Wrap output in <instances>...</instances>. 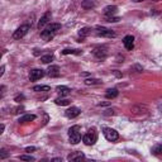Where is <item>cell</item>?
Segmentation results:
<instances>
[{"mask_svg": "<svg viewBox=\"0 0 162 162\" xmlns=\"http://www.w3.org/2000/svg\"><path fill=\"white\" fill-rule=\"evenodd\" d=\"M50 90H51V88L48 85H37L33 88V91H36V93H46Z\"/></svg>", "mask_w": 162, "mask_h": 162, "instance_id": "obj_18", "label": "cell"}, {"mask_svg": "<svg viewBox=\"0 0 162 162\" xmlns=\"http://www.w3.org/2000/svg\"><path fill=\"white\" fill-rule=\"evenodd\" d=\"M151 152H152L153 155H156V156L161 155V153H162V145H156V146L151 150Z\"/></svg>", "mask_w": 162, "mask_h": 162, "instance_id": "obj_26", "label": "cell"}, {"mask_svg": "<svg viewBox=\"0 0 162 162\" xmlns=\"http://www.w3.org/2000/svg\"><path fill=\"white\" fill-rule=\"evenodd\" d=\"M118 95H119L118 89H108L107 93H105V98L107 99H115Z\"/></svg>", "mask_w": 162, "mask_h": 162, "instance_id": "obj_17", "label": "cell"}, {"mask_svg": "<svg viewBox=\"0 0 162 162\" xmlns=\"http://www.w3.org/2000/svg\"><path fill=\"white\" fill-rule=\"evenodd\" d=\"M95 33L99 37H108V38H114L117 36L115 32H113L112 29H108L105 27H96L95 28Z\"/></svg>", "mask_w": 162, "mask_h": 162, "instance_id": "obj_4", "label": "cell"}, {"mask_svg": "<svg viewBox=\"0 0 162 162\" xmlns=\"http://www.w3.org/2000/svg\"><path fill=\"white\" fill-rule=\"evenodd\" d=\"M99 105H100V107H101V105H109V101H107V103H100Z\"/></svg>", "mask_w": 162, "mask_h": 162, "instance_id": "obj_37", "label": "cell"}, {"mask_svg": "<svg viewBox=\"0 0 162 162\" xmlns=\"http://www.w3.org/2000/svg\"><path fill=\"white\" fill-rule=\"evenodd\" d=\"M8 156H9V152H8L5 148H2V150H0V160H5Z\"/></svg>", "mask_w": 162, "mask_h": 162, "instance_id": "obj_28", "label": "cell"}, {"mask_svg": "<svg viewBox=\"0 0 162 162\" xmlns=\"http://www.w3.org/2000/svg\"><path fill=\"white\" fill-rule=\"evenodd\" d=\"M51 18H52V13H51V12H46V13L43 14V17L38 20V24H37L38 29H42V28L50 22V20H51Z\"/></svg>", "mask_w": 162, "mask_h": 162, "instance_id": "obj_7", "label": "cell"}, {"mask_svg": "<svg viewBox=\"0 0 162 162\" xmlns=\"http://www.w3.org/2000/svg\"><path fill=\"white\" fill-rule=\"evenodd\" d=\"M90 33H91V28H88V27H85V28H81V29L79 31V36H80L81 38H85V37H88Z\"/></svg>", "mask_w": 162, "mask_h": 162, "instance_id": "obj_22", "label": "cell"}, {"mask_svg": "<svg viewBox=\"0 0 162 162\" xmlns=\"http://www.w3.org/2000/svg\"><path fill=\"white\" fill-rule=\"evenodd\" d=\"M133 3H141V2H145V0H132Z\"/></svg>", "mask_w": 162, "mask_h": 162, "instance_id": "obj_38", "label": "cell"}, {"mask_svg": "<svg viewBox=\"0 0 162 162\" xmlns=\"http://www.w3.org/2000/svg\"><path fill=\"white\" fill-rule=\"evenodd\" d=\"M4 70H5V66H2V69H0V76L4 75Z\"/></svg>", "mask_w": 162, "mask_h": 162, "instance_id": "obj_34", "label": "cell"}, {"mask_svg": "<svg viewBox=\"0 0 162 162\" xmlns=\"http://www.w3.org/2000/svg\"><path fill=\"white\" fill-rule=\"evenodd\" d=\"M19 158L22 160V161H34V160H36V158H34L33 156H27V155H23V156H20Z\"/></svg>", "mask_w": 162, "mask_h": 162, "instance_id": "obj_29", "label": "cell"}, {"mask_svg": "<svg viewBox=\"0 0 162 162\" xmlns=\"http://www.w3.org/2000/svg\"><path fill=\"white\" fill-rule=\"evenodd\" d=\"M24 99V96L23 95H18L17 98H15V101H18V103H20V100H23Z\"/></svg>", "mask_w": 162, "mask_h": 162, "instance_id": "obj_30", "label": "cell"}, {"mask_svg": "<svg viewBox=\"0 0 162 162\" xmlns=\"http://www.w3.org/2000/svg\"><path fill=\"white\" fill-rule=\"evenodd\" d=\"M4 129H5V126H4V124H2V127H0V133H3V132H4Z\"/></svg>", "mask_w": 162, "mask_h": 162, "instance_id": "obj_36", "label": "cell"}, {"mask_svg": "<svg viewBox=\"0 0 162 162\" xmlns=\"http://www.w3.org/2000/svg\"><path fill=\"white\" fill-rule=\"evenodd\" d=\"M95 7V3L93 2V0H84L83 3H81V8L83 9H91V8H94Z\"/></svg>", "mask_w": 162, "mask_h": 162, "instance_id": "obj_19", "label": "cell"}, {"mask_svg": "<svg viewBox=\"0 0 162 162\" xmlns=\"http://www.w3.org/2000/svg\"><path fill=\"white\" fill-rule=\"evenodd\" d=\"M80 113H81V110L79 109V108H76V107H71L70 109H67L66 110V117L67 118H70V119H74V118H76V117H79L80 115Z\"/></svg>", "mask_w": 162, "mask_h": 162, "instance_id": "obj_10", "label": "cell"}, {"mask_svg": "<svg viewBox=\"0 0 162 162\" xmlns=\"http://www.w3.org/2000/svg\"><path fill=\"white\" fill-rule=\"evenodd\" d=\"M110 114H112V115H113V114H114V110H113V109H112V110H110V109H109V110H107V112H105V113H104V115H110Z\"/></svg>", "mask_w": 162, "mask_h": 162, "instance_id": "obj_32", "label": "cell"}, {"mask_svg": "<svg viewBox=\"0 0 162 162\" xmlns=\"http://www.w3.org/2000/svg\"><path fill=\"white\" fill-rule=\"evenodd\" d=\"M45 75H46V72L42 69H33L29 72V80L31 81H37L39 79H42Z\"/></svg>", "mask_w": 162, "mask_h": 162, "instance_id": "obj_6", "label": "cell"}, {"mask_svg": "<svg viewBox=\"0 0 162 162\" xmlns=\"http://www.w3.org/2000/svg\"><path fill=\"white\" fill-rule=\"evenodd\" d=\"M31 29V26L29 24H23V26H20L14 33H13V39H20V38H23Z\"/></svg>", "mask_w": 162, "mask_h": 162, "instance_id": "obj_3", "label": "cell"}, {"mask_svg": "<svg viewBox=\"0 0 162 162\" xmlns=\"http://www.w3.org/2000/svg\"><path fill=\"white\" fill-rule=\"evenodd\" d=\"M80 50H74V48H67V50H64L62 51V55H81Z\"/></svg>", "mask_w": 162, "mask_h": 162, "instance_id": "obj_24", "label": "cell"}, {"mask_svg": "<svg viewBox=\"0 0 162 162\" xmlns=\"http://www.w3.org/2000/svg\"><path fill=\"white\" fill-rule=\"evenodd\" d=\"M85 158V155L83 152H74V153H70L67 156V161H81V160H84Z\"/></svg>", "mask_w": 162, "mask_h": 162, "instance_id": "obj_11", "label": "cell"}, {"mask_svg": "<svg viewBox=\"0 0 162 162\" xmlns=\"http://www.w3.org/2000/svg\"><path fill=\"white\" fill-rule=\"evenodd\" d=\"M56 90H57V93H58L61 96H67V95L71 94V89L67 88V86H62V85H61V86H57Z\"/></svg>", "mask_w": 162, "mask_h": 162, "instance_id": "obj_15", "label": "cell"}, {"mask_svg": "<svg viewBox=\"0 0 162 162\" xmlns=\"http://www.w3.org/2000/svg\"><path fill=\"white\" fill-rule=\"evenodd\" d=\"M40 61H42V64H50L53 61V55L52 53H48V55H45L40 57Z\"/></svg>", "mask_w": 162, "mask_h": 162, "instance_id": "obj_23", "label": "cell"}, {"mask_svg": "<svg viewBox=\"0 0 162 162\" xmlns=\"http://www.w3.org/2000/svg\"><path fill=\"white\" fill-rule=\"evenodd\" d=\"M123 45L128 51H132L134 48V37L133 36H126L123 38Z\"/></svg>", "mask_w": 162, "mask_h": 162, "instance_id": "obj_9", "label": "cell"}, {"mask_svg": "<svg viewBox=\"0 0 162 162\" xmlns=\"http://www.w3.org/2000/svg\"><path fill=\"white\" fill-rule=\"evenodd\" d=\"M103 133H104V137L109 141V142H115L119 139V133L113 129V128H104L103 129Z\"/></svg>", "mask_w": 162, "mask_h": 162, "instance_id": "obj_5", "label": "cell"}, {"mask_svg": "<svg viewBox=\"0 0 162 162\" xmlns=\"http://www.w3.org/2000/svg\"><path fill=\"white\" fill-rule=\"evenodd\" d=\"M114 74H115L118 77H122V74H119V72H117V71H114Z\"/></svg>", "mask_w": 162, "mask_h": 162, "instance_id": "obj_39", "label": "cell"}, {"mask_svg": "<svg viewBox=\"0 0 162 162\" xmlns=\"http://www.w3.org/2000/svg\"><path fill=\"white\" fill-rule=\"evenodd\" d=\"M105 20H107V22H109V23H117V22H119V20H120V18L113 15V17H107Z\"/></svg>", "mask_w": 162, "mask_h": 162, "instance_id": "obj_27", "label": "cell"}, {"mask_svg": "<svg viewBox=\"0 0 162 162\" xmlns=\"http://www.w3.org/2000/svg\"><path fill=\"white\" fill-rule=\"evenodd\" d=\"M55 103L57 104V105H61V107H66V105H69L70 104V100L69 99H56L55 100Z\"/></svg>", "mask_w": 162, "mask_h": 162, "instance_id": "obj_25", "label": "cell"}, {"mask_svg": "<svg viewBox=\"0 0 162 162\" xmlns=\"http://www.w3.org/2000/svg\"><path fill=\"white\" fill-rule=\"evenodd\" d=\"M96 141H98V132L95 128H91L88 131V133L84 134L83 137V142L86 145V146H93L96 143Z\"/></svg>", "mask_w": 162, "mask_h": 162, "instance_id": "obj_1", "label": "cell"}, {"mask_svg": "<svg viewBox=\"0 0 162 162\" xmlns=\"http://www.w3.org/2000/svg\"><path fill=\"white\" fill-rule=\"evenodd\" d=\"M93 55H94L98 60H104V58H107L108 52H107V48H105V47H96V48H94Z\"/></svg>", "mask_w": 162, "mask_h": 162, "instance_id": "obj_8", "label": "cell"}, {"mask_svg": "<svg viewBox=\"0 0 162 162\" xmlns=\"http://www.w3.org/2000/svg\"><path fill=\"white\" fill-rule=\"evenodd\" d=\"M51 161H52V162H61V161H62V158H58V157H57V158H52Z\"/></svg>", "mask_w": 162, "mask_h": 162, "instance_id": "obj_35", "label": "cell"}, {"mask_svg": "<svg viewBox=\"0 0 162 162\" xmlns=\"http://www.w3.org/2000/svg\"><path fill=\"white\" fill-rule=\"evenodd\" d=\"M69 139L71 145H77L81 141V133H80V127L74 126L69 129Z\"/></svg>", "mask_w": 162, "mask_h": 162, "instance_id": "obj_2", "label": "cell"}, {"mask_svg": "<svg viewBox=\"0 0 162 162\" xmlns=\"http://www.w3.org/2000/svg\"><path fill=\"white\" fill-rule=\"evenodd\" d=\"M47 75L51 76V77H58L60 76V67L53 65V66H50L48 70H47Z\"/></svg>", "mask_w": 162, "mask_h": 162, "instance_id": "obj_13", "label": "cell"}, {"mask_svg": "<svg viewBox=\"0 0 162 162\" xmlns=\"http://www.w3.org/2000/svg\"><path fill=\"white\" fill-rule=\"evenodd\" d=\"M134 69L137 70V72H142V71H143V69H142L139 65H134Z\"/></svg>", "mask_w": 162, "mask_h": 162, "instance_id": "obj_31", "label": "cell"}, {"mask_svg": "<svg viewBox=\"0 0 162 162\" xmlns=\"http://www.w3.org/2000/svg\"><path fill=\"white\" fill-rule=\"evenodd\" d=\"M33 151H36V147H27L26 148V152H33Z\"/></svg>", "mask_w": 162, "mask_h": 162, "instance_id": "obj_33", "label": "cell"}, {"mask_svg": "<svg viewBox=\"0 0 162 162\" xmlns=\"http://www.w3.org/2000/svg\"><path fill=\"white\" fill-rule=\"evenodd\" d=\"M40 37H42L45 40H51V39H53L55 34H53V33H50V32H47L46 29H43L42 32H40Z\"/></svg>", "mask_w": 162, "mask_h": 162, "instance_id": "obj_21", "label": "cell"}, {"mask_svg": "<svg viewBox=\"0 0 162 162\" xmlns=\"http://www.w3.org/2000/svg\"><path fill=\"white\" fill-rule=\"evenodd\" d=\"M85 85H88V86H91V85H100L101 84V80H99V79H86L85 81Z\"/></svg>", "mask_w": 162, "mask_h": 162, "instance_id": "obj_20", "label": "cell"}, {"mask_svg": "<svg viewBox=\"0 0 162 162\" xmlns=\"http://www.w3.org/2000/svg\"><path fill=\"white\" fill-rule=\"evenodd\" d=\"M36 119V115L34 114H24L23 117H20L19 118V123L20 124H24V123H28V122H32V120H34Z\"/></svg>", "mask_w": 162, "mask_h": 162, "instance_id": "obj_14", "label": "cell"}, {"mask_svg": "<svg viewBox=\"0 0 162 162\" xmlns=\"http://www.w3.org/2000/svg\"><path fill=\"white\" fill-rule=\"evenodd\" d=\"M104 14L107 15V17H113V15H115L117 14V12H118V8L115 7V5H108V7H105L104 8Z\"/></svg>", "mask_w": 162, "mask_h": 162, "instance_id": "obj_12", "label": "cell"}, {"mask_svg": "<svg viewBox=\"0 0 162 162\" xmlns=\"http://www.w3.org/2000/svg\"><path fill=\"white\" fill-rule=\"evenodd\" d=\"M60 29H61V24H60V23H51V24L46 28V31H47V32L53 33V34H56V32H57V31H60Z\"/></svg>", "mask_w": 162, "mask_h": 162, "instance_id": "obj_16", "label": "cell"}]
</instances>
